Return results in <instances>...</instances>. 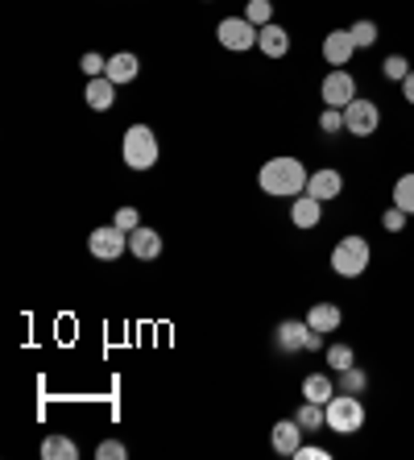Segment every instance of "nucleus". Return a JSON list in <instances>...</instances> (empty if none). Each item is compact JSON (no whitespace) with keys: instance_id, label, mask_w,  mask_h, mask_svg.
Instances as JSON below:
<instances>
[{"instance_id":"obj_1","label":"nucleus","mask_w":414,"mask_h":460,"mask_svg":"<svg viewBox=\"0 0 414 460\" xmlns=\"http://www.w3.org/2000/svg\"><path fill=\"white\" fill-rule=\"evenodd\" d=\"M307 179H311V171L298 158H290V154H277V158H269L266 166L257 171V187L266 195H274V199H295V195H303L307 191Z\"/></svg>"},{"instance_id":"obj_2","label":"nucleus","mask_w":414,"mask_h":460,"mask_svg":"<svg viewBox=\"0 0 414 460\" xmlns=\"http://www.w3.org/2000/svg\"><path fill=\"white\" fill-rule=\"evenodd\" d=\"M120 158H125L128 171H154L162 158V146H158V133L149 125H128L125 137H120Z\"/></svg>"},{"instance_id":"obj_3","label":"nucleus","mask_w":414,"mask_h":460,"mask_svg":"<svg viewBox=\"0 0 414 460\" xmlns=\"http://www.w3.org/2000/svg\"><path fill=\"white\" fill-rule=\"evenodd\" d=\"M331 270H336V274H340V279H361L365 270L373 266V245L369 241H365L361 233H348V236H340V241H336V245H331Z\"/></svg>"},{"instance_id":"obj_4","label":"nucleus","mask_w":414,"mask_h":460,"mask_svg":"<svg viewBox=\"0 0 414 460\" xmlns=\"http://www.w3.org/2000/svg\"><path fill=\"white\" fill-rule=\"evenodd\" d=\"M365 402L361 394H336L328 402V431H336V436H357V431L365 428Z\"/></svg>"},{"instance_id":"obj_5","label":"nucleus","mask_w":414,"mask_h":460,"mask_svg":"<svg viewBox=\"0 0 414 460\" xmlns=\"http://www.w3.org/2000/svg\"><path fill=\"white\" fill-rule=\"evenodd\" d=\"M216 38H220L224 50H233V54H244V50H253L257 46V25L249 22V17H224L220 25H216Z\"/></svg>"},{"instance_id":"obj_6","label":"nucleus","mask_w":414,"mask_h":460,"mask_svg":"<svg viewBox=\"0 0 414 460\" xmlns=\"http://www.w3.org/2000/svg\"><path fill=\"white\" fill-rule=\"evenodd\" d=\"M319 100H323V108H348L357 100V79L344 66H331L323 84H319Z\"/></svg>"},{"instance_id":"obj_7","label":"nucleus","mask_w":414,"mask_h":460,"mask_svg":"<svg viewBox=\"0 0 414 460\" xmlns=\"http://www.w3.org/2000/svg\"><path fill=\"white\" fill-rule=\"evenodd\" d=\"M377 125H382V108L373 104V100L357 96L344 108V133H352V137H373Z\"/></svg>"},{"instance_id":"obj_8","label":"nucleus","mask_w":414,"mask_h":460,"mask_svg":"<svg viewBox=\"0 0 414 460\" xmlns=\"http://www.w3.org/2000/svg\"><path fill=\"white\" fill-rule=\"evenodd\" d=\"M125 249H128V233H120L117 225H104L87 236V253L100 257V261H117V257H125Z\"/></svg>"},{"instance_id":"obj_9","label":"nucleus","mask_w":414,"mask_h":460,"mask_svg":"<svg viewBox=\"0 0 414 460\" xmlns=\"http://www.w3.org/2000/svg\"><path fill=\"white\" fill-rule=\"evenodd\" d=\"M340 191H344V174L336 171V166H319V171H311L307 195H315L319 204H331V199H340Z\"/></svg>"},{"instance_id":"obj_10","label":"nucleus","mask_w":414,"mask_h":460,"mask_svg":"<svg viewBox=\"0 0 414 460\" xmlns=\"http://www.w3.org/2000/svg\"><path fill=\"white\" fill-rule=\"evenodd\" d=\"M352 54H357L352 30H331V33H323V63H328V66H348Z\"/></svg>"},{"instance_id":"obj_11","label":"nucleus","mask_w":414,"mask_h":460,"mask_svg":"<svg viewBox=\"0 0 414 460\" xmlns=\"http://www.w3.org/2000/svg\"><path fill=\"white\" fill-rule=\"evenodd\" d=\"M307 341H311V323L307 320H282L274 332V344L282 353H307Z\"/></svg>"},{"instance_id":"obj_12","label":"nucleus","mask_w":414,"mask_h":460,"mask_svg":"<svg viewBox=\"0 0 414 460\" xmlns=\"http://www.w3.org/2000/svg\"><path fill=\"white\" fill-rule=\"evenodd\" d=\"M162 249H166V241H162L158 228L141 225V228H133V233H128V253L137 257V261H158Z\"/></svg>"},{"instance_id":"obj_13","label":"nucleus","mask_w":414,"mask_h":460,"mask_svg":"<svg viewBox=\"0 0 414 460\" xmlns=\"http://www.w3.org/2000/svg\"><path fill=\"white\" fill-rule=\"evenodd\" d=\"M303 436H307V431L298 428V419L290 415V419H277V423H274V431H269V444H274L277 456H290V460H295V452H298V444H303Z\"/></svg>"},{"instance_id":"obj_14","label":"nucleus","mask_w":414,"mask_h":460,"mask_svg":"<svg viewBox=\"0 0 414 460\" xmlns=\"http://www.w3.org/2000/svg\"><path fill=\"white\" fill-rule=\"evenodd\" d=\"M319 220H323V204H319L315 195L303 191V195H295V199H290V225H295V228L311 233Z\"/></svg>"},{"instance_id":"obj_15","label":"nucleus","mask_w":414,"mask_h":460,"mask_svg":"<svg viewBox=\"0 0 414 460\" xmlns=\"http://www.w3.org/2000/svg\"><path fill=\"white\" fill-rule=\"evenodd\" d=\"M257 50L266 54V58H286L290 54V30H282L277 22L261 25V30H257Z\"/></svg>"},{"instance_id":"obj_16","label":"nucleus","mask_w":414,"mask_h":460,"mask_svg":"<svg viewBox=\"0 0 414 460\" xmlns=\"http://www.w3.org/2000/svg\"><path fill=\"white\" fill-rule=\"evenodd\" d=\"M336 394H340V385H336V377H331V374H323V369H319V374H307V377H303V398H307V402H319V407H328Z\"/></svg>"},{"instance_id":"obj_17","label":"nucleus","mask_w":414,"mask_h":460,"mask_svg":"<svg viewBox=\"0 0 414 460\" xmlns=\"http://www.w3.org/2000/svg\"><path fill=\"white\" fill-rule=\"evenodd\" d=\"M84 100H87V108L92 112H108V108L117 104V84L108 75H96V79H87V87H84Z\"/></svg>"},{"instance_id":"obj_18","label":"nucleus","mask_w":414,"mask_h":460,"mask_svg":"<svg viewBox=\"0 0 414 460\" xmlns=\"http://www.w3.org/2000/svg\"><path fill=\"white\" fill-rule=\"evenodd\" d=\"M104 75L112 79V84H117V87L133 84V79L141 75V58H137V54H128V50L112 54V58H108V71H104Z\"/></svg>"},{"instance_id":"obj_19","label":"nucleus","mask_w":414,"mask_h":460,"mask_svg":"<svg viewBox=\"0 0 414 460\" xmlns=\"http://www.w3.org/2000/svg\"><path fill=\"white\" fill-rule=\"evenodd\" d=\"M307 323H311V332H323V336H328V332H336V328L344 323V311L336 307V303L323 299V303H315V307L307 311Z\"/></svg>"},{"instance_id":"obj_20","label":"nucleus","mask_w":414,"mask_h":460,"mask_svg":"<svg viewBox=\"0 0 414 460\" xmlns=\"http://www.w3.org/2000/svg\"><path fill=\"white\" fill-rule=\"evenodd\" d=\"M295 419H298V428L303 431H323L328 428V407H319V402H307V398H303V407L295 411Z\"/></svg>"},{"instance_id":"obj_21","label":"nucleus","mask_w":414,"mask_h":460,"mask_svg":"<svg viewBox=\"0 0 414 460\" xmlns=\"http://www.w3.org/2000/svg\"><path fill=\"white\" fill-rule=\"evenodd\" d=\"M42 456L46 460H75L79 456V444L66 439V436H46L42 439Z\"/></svg>"},{"instance_id":"obj_22","label":"nucleus","mask_w":414,"mask_h":460,"mask_svg":"<svg viewBox=\"0 0 414 460\" xmlns=\"http://www.w3.org/2000/svg\"><path fill=\"white\" fill-rule=\"evenodd\" d=\"M336 385H340L344 394H365V390H369V374H365L361 365H348V369L336 374Z\"/></svg>"},{"instance_id":"obj_23","label":"nucleus","mask_w":414,"mask_h":460,"mask_svg":"<svg viewBox=\"0 0 414 460\" xmlns=\"http://www.w3.org/2000/svg\"><path fill=\"white\" fill-rule=\"evenodd\" d=\"M323 361H328V369H331V374H340V369H348V365H357V353H352V344L336 341V344H328V349H323Z\"/></svg>"},{"instance_id":"obj_24","label":"nucleus","mask_w":414,"mask_h":460,"mask_svg":"<svg viewBox=\"0 0 414 460\" xmlns=\"http://www.w3.org/2000/svg\"><path fill=\"white\" fill-rule=\"evenodd\" d=\"M390 204H398L402 212L414 216V171L398 174V182H393V195H390Z\"/></svg>"},{"instance_id":"obj_25","label":"nucleus","mask_w":414,"mask_h":460,"mask_svg":"<svg viewBox=\"0 0 414 460\" xmlns=\"http://www.w3.org/2000/svg\"><path fill=\"white\" fill-rule=\"evenodd\" d=\"M410 71H414V66H410V58H406V54H385V58H382V79H390V84H402Z\"/></svg>"},{"instance_id":"obj_26","label":"nucleus","mask_w":414,"mask_h":460,"mask_svg":"<svg viewBox=\"0 0 414 460\" xmlns=\"http://www.w3.org/2000/svg\"><path fill=\"white\" fill-rule=\"evenodd\" d=\"M352 42H357V50H369V46H377V38H382V30H377V22H369V17H361V22H352Z\"/></svg>"},{"instance_id":"obj_27","label":"nucleus","mask_w":414,"mask_h":460,"mask_svg":"<svg viewBox=\"0 0 414 460\" xmlns=\"http://www.w3.org/2000/svg\"><path fill=\"white\" fill-rule=\"evenodd\" d=\"M244 17H249L257 30H261V25H269V22H274V0H249V4H244Z\"/></svg>"},{"instance_id":"obj_28","label":"nucleus","mask_w":414,"mask_h":460,"mask_svg":"<svg viewBox=\"0 0 414 460\" xmlns=\"http://www.w3.org/2000/svg\"><path fill=\"white\" fill-rule=\"evenodd\" d=\"M319 133H328V137L344 133V108H323L319 112Z\"/></svg>"},{"instance_id":"obj_29","label":"nucleus","mask_w":414,"mask_h":460,"mask_svg":"<svg viewBox=\"0 0 414 460\" xmlns=\"http://www.w3.org/2000/svg\"><path fill=\"white\" fill-rule=\"evenodd\" d=\"M406 220H410V212H402L398 204H390L382 212V228H385V233H406Z\"/></svg>"},{"instance_id":"obj_30","label":"nucleus","mask_w":414,"mask_h":460,"mask_svg":"<svg viewBox=\"0 0 414 460\" xmlns=\"http://www.w3.org/2000/svg\"><path fill=\"white\" fill-rule=\"evenodd\" d=\"M79 66H84L87 79H96V75H104V71H108V58H104V54H96V50H87L84 58H79Z\"/></svg>"},{"instance_id":"obj_31","label":"nucleus","mask_w":414,"mask_h":460,"mask_svg":"<svg viewBox=\"0 0 414 460\" xmlns=\"http://www.w3.org/2000/svg\"><path fill=\"white\" fill-rule=\"evenodd\" d=\"M112 225H117L120 233H133V228H141V212H137V208H117Z\"/></svg>"},{"instance_id":"obj_32","label":"nucleus","mask_w":414,"mask_h":460,"mask_svg":"<svg viewBox=\"0 0 414 460\" xmlns=\"http://www.w3.org/2000/svg\"><path fill=\"white\" fill-rule=\"evenodd\" d=\"M96 456H100V460H125V456H128V448L120 444V439H104V444L96 448Z\"/></svg>"},{"instance_id":"obj_33","label":"nucleus","mask_w":414,"mask_h":460,"mask_svg":"<svg viewBox=\"0 0 414 460\" xmlns=\"http://www.w3.org/2000/svg\"><path fill=\"white\" fill-rule=\"evenodd\" d=\"M331 452L328 448H319V444H298V452H295V460H328Z\"/></svg>"},{"instance_id":"obj_34","label":"nucleus","mask_w":414,"mask_h":460,"mask_svg":"<svg viewBox=\"0 0 414 460\" xmlns=\"http://www.w3.org/2000/svg\"><path fill=\"white\" fill-rule=\"evenodd\" d=\"M402 100H406V104L414 108V71H410V75L402 79Z\"/></svg>"}]
</instances>
